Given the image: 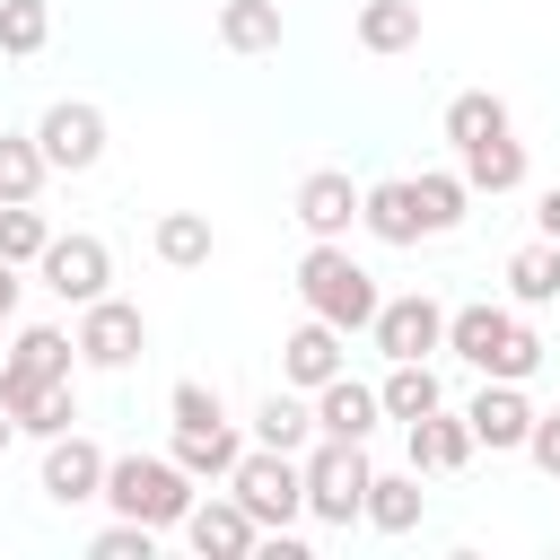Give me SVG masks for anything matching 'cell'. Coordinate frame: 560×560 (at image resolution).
<instances>
[{
	"mask_svg": "<svg viewBox=\"0 0 560 560\" xmlns=\"http://www.w3.org/2000/svg\"><path fill=\"white\" fill-rule=\"evenodd\" d=\"M376 402H385V420H420V411H438V402H446V385H438V368H429V359H385Z\"/></svg>",
	"mask_w": 560,
	"mask_h": 560,
	"instance_id": "cell-20",
	"label": "cell"
},
{
	"mask_svg": "<svg viewBox=\"0 0 560 560\" xmlns=\"http://www.w3.org/2000/svg\"><path fill=\"white\" fill-rule=\"evenodd\" d=\"M411 429V472H464L472 464V429H464V411H420V420H402Z\"/></svg>",
	"mask_w": 560,
	"mask_h": 560,
	"instance_id": "cell-17",
	"label": "cell"
},
{
	"mask_svg": "<svg viewBox=\"0 0 560 560\" xmlns=\"http://www.w3.org/2000/svg\"><path fill=\"white\" fill-rule=\"evenodd\" d=\"M490 131H508V96H490V88L446 96V140H455V149H472V140H490Z\"/></svg>",
	"mask_w": 560,
	"mask_h": 560,
	"instance_id": "cell-29",
	"label": "cell"
},
{
	"mask_svg": "<svg viewBox=\"0 0 560 560\" xmlns=\"http://www.w3.org/2000/svg\"><path fill=\"white\" fill-rule=\"evenodd\" d=\"M359 44L368 52H411L420 44V0H368L359 9Z\"/></svg>",
	"mask_w": 560,
	"mask_h": 560,
	"instance_id": "cell-28",
	"label": "cell"
},
{
	"mask_svg": "<svg viewBox=\"0 0 560 560\" xmlns=\"http://www.w3.org/2000/svg\"><path fill=\"white\" fill-rule=\"evenodd\" d=\"M525 455L560 481V411H534V429H525Z\"/></svg>",
	"mask_w": 560,
	"mask_h": 560,
	"instance_id": "cell-36",
	"label": "cell"
},
{
	"mask_svg": "<svg viewBox=\"0 0 560 560\" xmlns=\"http://www.w3.org/2000/svg\"><path fill=\"white\" fill-rule=\"evenodd\" d=\"M70 368H79L70 332H61V324H26V332L9 341V359H0V402H9V420H26L52 385H70Z\"/></svg>",
	"mask_w": 560,
	"mask_h": 560,
	"instance_id": "cell-6",
	"label": "cell"
},
{
	"mask_svg": "<svg viewBox=\"0 0 560 560\" xmlns=\"http://www.w3.org/2000/svg\"><path fill=\"white\" fill-rule=\"evenodd\" d=\"M298 228H306V236L350 245V228H359V184H350L341 166H315V175L298 184Z\"/></svg>",
	"mask_w": 560,
	"mask_h": 560,
	"instance_id": "cell-14",
	"label": "cell"
},
{
	"mask_svg": "<svg viewBox=\"0 0 560 560\" xmlns=\"http://www.w3.org/2000/svg\"><path fill=\"white\" fill-rule=\"evenodd\" d=\"M96 490H105V446L79 438V429L44 438V499H52V508H88Z\"/></svg>",
	"mask_w": 560,
	"mask_h": 560,
	"instance_id": "cell-11",
	"label": "cell"
},
{
	"mask_svg": "<svg viewBox=\"0 0 560 560\" xmlns=\"http://www.w3.org/2000/svg\"><path fill=\"white\" fill-rule=\"evenodd\" d=\"M219 44L228 52H280V0H219Z\"/></svg>",
	"mask_w": 560,
	"mask_h": 560,
	"instance_id": "cell-23",
	"label": "cell"
},
{
	"mask_svg": "<svg viewBox=\"0 0 560 560\" xmlns=\"http://www.w3.org/2000/svg\"><path fill=\"white\" fill-rule=\"evenodd\" d=\"M96 560H158V525H140V516H114L96 542H88Z\"/></svg>",
	"mask_w": 560,
	"mask_h": 560,
	"instance_id": "cell-34",
	"label": "cell"
},
{
	"mask_svg": "<svg viewBox=\"0 0 560 560\" xmlns=\"http://www.w3.org/2000/svg\"><path fill=\"white\" fill-rule=\"evenodd\" d=\"M298 298H306V315H324L341 341L368 332V315H376V280H368V262H359L350 245H332V236L306 245V262H298Z\"/></svg>",
	"mask_w": 560,
	"mask_h": 560,
	"instance_id": "cell-3",
	"label": "cell"
},
{
	"mask_svg": "<svg viewBox=\"0 0 560 560\" xmlns=\"http://www.w3.org/2000/svg\"><path fill=\"white\" fill-rule=\"evenodd\" d=\"M70 350H79V368H105V376H114V368H131V359L149 350V315H140L131 298H114V289H105V298H88V306H79Z\"/></svg>",
	"mask_w": 560,
	"mask_h": 560,
	"instance_id": "cell-7",
	"label": "cell"
},
{
	"mask_svg": "<svg viewBox=\"0 0 560 560\" xmlns=\"http://www.w3.org/2000/svg\"><path fill=\"white\" fill-rule=\"evenodd\" d=\"M9 438H18V420H9V402H0V455H9Z\"/></svg>",
	"mask_w": 560,
	"mask_h": 560,
	"instance_id": "cell-39",
	"label": "cell"
},
{
	"mask_svg": "<svg viewBox=\"0 0 560 560\" xmlns=\"http://www.w3.org/2000/svg\"><path fill=\"white\" fill-rule=\"evenodd\" d=\"M61 429H79V394H70V385H52V394L18 420V438H61Z\"/></svg>",
	"mask_w": 560,
	"mask_h": 560,
	"instance_id": "cell-35",
	"label": "cell"
},
{
	"mask_svg": "<svg viewBox=\"0 0 560 560\" xmlns=\"http://www.w3.org/2000/svg\"><path fill=\"white\" fill-rule=\"evenodd\" d=\"M44 35H52V9H44V0H0V52H9V61L44 52Z\"/></svg>",
	"mask_w": 560,
	"mask_h": 560,
	"instance_id": "cell-32",
	"label": "cell"
},
{
	"mask_svg": "<svg viewBox=\"0 0 560 560\" xmlns=\"http://www.w3.org/2000/svg\"><path fill=\"white\" fill-rule=\"evenodd\" d=\"M35 280H44L61 306H88V298H105V289H114V254H105V236L70 228V236H52V245L35 254Z\"/></svg>",
	"mask_w": 560,
	"mask_h": 560,
	"instance_id": "cell-8",
	"label": "cell"
},
{
	"mask_svg": "<svg viewBox=\"0 0 560 560\" xmlns=\"http://www.w3.org/2000/svg\"><path fill=\"white\" fill-rule=\"evenodd\" d=\"M44 245H52V219H44L35 201H0V262H18V271H26Z\"/></svg>",
	"mask_w": 560,
	"mask_h": 560,
	"instance_id": "cell-31",
	"label": "cell"
},
{
	"mask_svg": "<svg viewBox=\"0 0 560 560\" xmlns=\"http://www.w3.org/2000/svg\"><path fill=\"white\" fill-rule=\"evenodd\" d=\"M455 175H464L472 192H490V201H499V192H516V184H525V140H516V131H490V140L455 149Z\"/></svg>",
	"mask_w": 560,
	"mask_h": 560,
	"instance_id": "cell-18",
	"label": "cell"
},
{
	"mask_svg": "<svg viewBox=\"0 0 560 560\" xmlns=\"http://www.w3.org/2000/svg\"><path fill=\"white\" fill-rule=\"evenodd\" d=\"M166 455H175L192 481H228V472H236V455H245V438H236L228 420H219V429H175V446H166Z\"/></svg>",
	"mask_w": 560,
	"mask_h": 560,
	"instance_id": "cell-22",
	"label": "cell"
},
{
	"mask_svg": "<svg viewBox=\"0 0 560 560\" xmlns=\"http://www.w3.org/2000/svg\"><path fill=\"white\" fill-rule=\"evenodd\" d=\"M315 438V402L289 385V394H262V411H254V446H280V455H298Z\"/></svg>",
	"mask_w": 560,
	"mask_h": 560,
	"instance_id": "cell-25",
	"label": "cell"
},
{
	"mask_svg": "<svg viewBox=\"0 0 560 560\" xmlns=\"http://www.w3.org/2000/svg\"><path fill=\"white\" fill-rule=\"evenodd\" d=\"M376 429H385V402H376V385H359L350 368L315 385V438H350V446H368Z\"/></svg>",
	"mask_w": 560,
	"mask_h": 560,
	"instance_id": "cell-12",
	"label": "cell"
},
{
	"mask_svg": "<svg viewBox=\"0 0 560 560\" xmlns=\"http://www.w3.org/2000/svg\"><path fill=\"white\" fill-rule=\"evenodd\" d=\"M534 228H542V245H560V184L534 201Z\"/></svg>",
	"mask_w": 560,
	"mask_h": 560,
	"instance_id": "cell-37",
	"label": "cell"
},
{
	"mask_svg": "<svg viewBox=\"0 0 560 560\" xmlns=\"http://www.w3.org/2000/svg\"><path fill=\"white\" fill-rule=\"evenodd\" d=\"M166 411H175V429H219V420H228V402H219V394H210L201 376H175Z\"/></svg>",
	"mask_w": 560,
	"mask_h": 560,
	"instance_id": "cell-33",
	"label": "cell"
},
{
	"mask_svg": "<svg viewBox=\"0 0 560 560\" xmlns=\"http://www.w3.org/2000/svg\"><path fill=\"white\" fill-rule=\"evenodd\" d=\"M420 472H368V499H359V516L376 525V534H411L420 525Z\"/></svg>",
	"mask_w": 560,
	"mask_h": 560,
	"instance_id": "cell-21",
	"label": "cell"
},
{
	"mask_svg": "<svg viewBox=\"0 0 560 560\" xmlns=\"http://www.w3.org/2000/svg\"><path fill=\"white\" fill-rule=\"evenodd\" d=\"M35 149H44V166H52V175H88V166L105 158V105H88V96H61V105H44V122H35Z\"/></svg>",
	"mask_w": 560,
	"mask_h": 560,
	"instance_id": "cell-9",
	"label": "cell"
},
{
	"mask_svg": "<svg viewBox=\"0 0 560 560\" xmlns=\"http://www.w3.org/2000/svg\"><path fill=\"white\" fill-rule=\"evenodd\" d=\"M464 429H472V446H490V455L525 446V429H534V402H525V385H508V376H481V394L464 402Z\"/></svg>",
	"mask_w": 560,
	"mask_h": 560,
	"instance_id": "cell-13",
	"label": "cell"
},
{
	"mask_svg": "<svg viewBox=\"0 0 560 560\" xmlns=\"http://www.w3.org/2000/svg\"><path fill=\"white\" fill-rule=\"evenodd\" d=\"M446 350L464 359V368H481V376H508V385H525L534 368H542V332L516 315V306H446Z\"/></svg>",
	"mask_w": 560,
	"mask_h": 560,
	"instance_id": "cell-1",
	"label": "cell"
},
{
	"mask_svg": "<svg viewBox=\"0 0 560 560\" xmlns=\"http://www.w3.org/2000/svg\"><path fill=\"white\" fill-rule=\"evenodd\" d=\"M184 542H192L201 560H245V551L262 542V525H254L236 499H192V508H184Z\"/></svg>",
	"mask_w": 560,
	"mask_h": 560,
	"instance_id": "cell-15",
	"label": "cell"
},
{
	"mask_svg": "<svg viewBox=\"0 0 560 560\" xmlns=\"http://www.w3.org/2000/svg\"><path fill=\"white\" fill-rule=\"evenodd\" d=\"M228 499H236L262 534H289V525L306 516V472H298V455H280V446H245L236 472H228Z\"/></svg>",
	"mask_w": 560,
	"mask_h": 560,
	"instance_id": "cell-4",
	"label": "cell"
},
{
	"mask_svg": "<svg viewBox=\"0 0 560 560\" xmlns=\"http://www.w3.org/2000/svg\"><path fill=\"white\" fill-rule=\"evenodd\" d=\"M280 376H289L298 394H315L324 376H341V332H332L324 315H306V324L280 341Z\"/></svg>",
	"mask_w": 560,
	"mask_h": 560,
	"instance_id": "cell-19",
	"label": "cell"
},
{
	"mask_svg": "<svg viewBox=\"0 0 560 560\" xmlns=\"http://www.w3.org/2000/svg\"><path fill=\"white\" fill-rule=\"evenodd\" d=\"M114 516H140V525H184V508L201 499V481L175 464V455H105V490H96Z\"/></svg>",
	"mask_w": 560,
	"mask_h": 560,
	"instance_id": "cell-2",
	"label": "cell"
},
{
	"mask_svg": "<svg viewBox=\"0 0 560 560\" xmlns=\"http://www.w3.org/2000/svg\"><path fill=\"white\" fill-rule=\"evenodd\" d=\"M18 289H26V280H18V262H0V324L18 315Z\"/></svg>",
	"mask_w": 560,
	"mask_h": 560,
	"instance_id": "cell-38",
	"label": "cell"
},
{
	"mask_svg": "<svg viewBox=\"0 0 560 560\" xmlns=\"http://www.w3.org/2000/svg\"><path fill=\"white\" fill-rule=\"evenodd\" d=\"M44 149H35V131H0V201H35L44 192Z\"/></svg>",
	"mask_w": 560,
	"mask_h": 560,
	"instance_id": "cell-30",
	"label": "cell"
},
{
	"mask_svg": "<svg viewBox=\"0 0 560 560\" xmlns=\"http://www.w3.org/2000/svg\"><path fill=\"white\" fill-rule=\"evenodd\" d=\"M298 472H306V516H315V525H350L376 464H368V446H350V438H306V446H298Z\"/></svg>",
	"mask_w": 560,
	"mask_h": 560,
	"instance_id": "cell-5",
	"label": "cell"
},
{
	"mask_svg": "<svg viewBox=\"0 0 560 560\" xmlns=\"http://www.w3.org/2000/svg\"><path fill=\"white\" fill-rule=\"evenodd\" d=\"M368 341H376L385 359H438V350H446V306H438L429 289H411V298H376Z\"/></svg>",
	"mask_w": 560,
	"mask_h": 560,
	"instance_id": "cell-10",
	"label": "cell"
},
{
	"mask_svg": "<svg viewBox=\"0 0 560 560\" xmlns=\"http://www.w3.org/2000/svg\"><path fill=\"white\" fill-rule=\"evenodd\" d=\"M411 201H420V236H446V228H464L472 184H464L455 166H429V175H411Z\"/></svg>",
	"mask_w": 560,
	"mask_h": 560,
	"instance_id": "cell-24",
	"label": "cell"
},
{
	"mask_svg": "<svg viewBox=\"0 0 560 560\" xmlns=\"http://www.w3.org/2000/svg\"><path fill=\"white\" fill-rule=\"evenodd\" d=\"M560 298V245H525V254H508V306H551Z\"/></svg>",
	"mask_w": 560,
	"mask_h": 560,
	"instance_id": "cell-26",
	"label": "cell"
},
{
	"mask_svg": "<svg viewBox=\"0 0 560 560\" xmlns=\"http://www.w3.org/2000/svg\"><path fill=\"white\" fill-rule=\"evenodd\" d=\"M210 245H219V236H210L201 210H166V219H158V262H166V271H201Z\"/></svg>",
	"mask_w": 560,
	"mask_h": 560,
	"instance_id": "cell-27",
	"label": "cell"
},
{
	"mask_svg": "<svg viewBox=\"0 0 560 560\" xmlns=\"http://www.w3.org/2000/svg\"><path fill=\"white\" fill-rule=\"evenodd\" d=\"M359 228H368L376 245H420V201H411V175L359 184Z\"/></svg>",
	"mask_w": 560,
	"mask_h": 560,
	"instance_id": "cell-16",
	"label": "cell"
}]
</instances>
